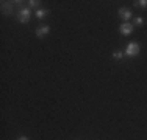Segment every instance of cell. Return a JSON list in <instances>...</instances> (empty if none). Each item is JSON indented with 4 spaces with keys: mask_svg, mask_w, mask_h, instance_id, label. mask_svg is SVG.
I'll return each instance as SVG.
<instances>
[{
    "mask_svg": "<svg viewBox=\"0 0 147 140\" xmlns=\"http://www.w3.org/2000/svg\"><path fill=\"white\" fill-rule=\"evenodd\" d=\"M124 53H125V58H136L141 53V47H139L138 42H130V44H127Z\"/></svg>",
    "mask_w": 147,
    "mask_h": 140,
    "instance_id": "obj_1",
    "label": "cell"
},
{
    "mask_svg": "<svg viewBox=\"0 0 147 140\" xmlns=\"http://www.w3.org/2000/svg\"><path fill=\"white\" fill-rule=\"evenodd\" d=\"M16 19H17V22H20V23H28L30 22V19H31V9L30 8H20V9H17V16H16Z\"/></svg>",
    "mask_w": 147,
    "mask_h": 140,
    "instance_id": "obj_2",
    "label": "cell"
},
{
    "mask_svg": "<svg viewBox=\"0 0 147 140\" xmlns=\"http://www.w3.org/2000/svg\"><path fill=\"white\" fill-rule=\"evenodd\" d=\"M133 31H135V27H133L131 22H122L119 25V34L121 36H130Z\"/></svg>",
    "mask_w": 147,
    "mask_h": 140,
    "instance_id": "obj_3",
    "label": "cell"
},
{
    "mask_svg": "<svg viewBox=\"0 0 147 140\" xmlns=\"http://www.w3.org/2000/svg\"><path fill=\"white\" fill-rule=\"evenodd\" d=\"M117 14H119V17H121L124 22H128L130 19H133V13H131V9L130 8H127V6H121V8L117 9Z\"/></svg>",
    "mask_w": 147,
    "mask_h": 140,
    "instance_id": "obj_4",
    "label": "cell"
},
{
    "mask_svg": "<svg viewBox=\"0 0 147 140\" xmlns=\"http://www.w3.org/2000/svg\"><path fill=\"white\" fill-rule=\"evenodd\" d=\"M49 33H50V27L49 25H39L34 30V36H36L38 39H42V37L47 36Z\"/></svg>",
    "mask_w": 147,
    "mask_h": 140,
    "instance_id": "obj_5",
    "label": "cell"
},
{
    "mask_svg": "<svg viewBox=\"0 0 147 140\" xmlns=\"http://www.w3.org/2000/svg\"><path fill=\"white\" fill-rule=\"evenodd\" d=\"M13 5H14L13 2H2V14L3 16H13V13H14Z\"/></svg>",
    "mask_w": 147,
    "mask_h": 140,
    "instance_id": "obj_6",
    "label": "cell"
},
{
    "mask_svg": "<svg viewBox=\"0 0 147 140\" xmlns=\"http://www.w3.org/2000/svg\"><path fill=\"white\" fill-rule=\"evenodd\" d=\"M49 9H44V8H39V9H36V11H34V17H36V19H39V20H42V19H45V17L49 16Z\"/></svg>",
    "mask_w": 147,
    "mask_h": 140,
    "instance_id": "obj_7",
    "label": "cell"
},
{
    "mask_svg": "<svg viewBox=\"0 0 147 140\" xmlns=\"http://www.w3.org/2000/svg\"><path fill=\"white\" fill-rule=\"evenodd\" d=\"M131 23H133V27H135V28L142 27V25H144V17H142V16H135Z\"/></svg>",
    "mask_w": 147,
    "mask_h": 140,
    "instance_id": "obj_8",
    "label": "cell"
},
{
    "mask_svg": "<svg viewBox=\"0 0 147 140\" xmlns=\"http://www.w3.org/2000/svg\"><path fill=\"white\" fill-rule=\"evenodd\" d=\"M111 56H113V59L119 61V59H124L125 58V53H124V50H114L113 53H111Z\"/></svg>",
    "mask_w": 147,
    "mask_h": 140,
    "instance_id": "obj_9",
    "label": "cell"
},
{
    "mask_svg": "<svg viewBox=\"0 0 147 140\" xmlns=\"http://www.w3.org/2000/svg\"><path fill=\"white\" fill-rule=\"evenodd\" d=\"M27 3H28V8L30 9H33V8L39 9V6H41V3H42V2H41V0H28Z\"/></svg>",
    "mask_w": 147,
    "mask_h": 140,
    "instance_id": "obj_10",
    "label": "cell"
},
{
    "mask_svg": "<svg viewBox=\"0 0 147 140\" xmlns=\"http://www.w3.org/2000/svg\"><path fill=\"white\" fill-rule=\"evenodd\" d=\"M133 6H135V8L146 9V8H147V0H136V2L133 3Z\"/></svg>",
    "mask_w": 147,
    "mask_h": 140,
    "instance_id": "obj_11",
    "label": "cell"
},
{
    "mask_svg": "<svg viewBox=\"0 0 147 140\" xmlns=\"http://www.w3.org/2000/svg\"><path fill=\"white\" fill-rule=\"evenodd\" d=\"M17 140H30L27 135H20V137H17Z\"/></svg>",
    "mask_w": 147,
    "mask_h": 140,
    "instance_id": "obj_12",
    "label": "cell"
}]
</instances>
